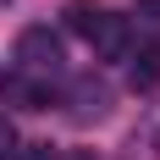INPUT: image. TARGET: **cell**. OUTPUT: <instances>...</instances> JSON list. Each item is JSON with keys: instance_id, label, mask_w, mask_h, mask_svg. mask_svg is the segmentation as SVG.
<instances>
[{"instance_id": "2", "label": "cell", "mask_w": 160, "mask_h": 160, "mask_svg": "<svg viewBox=\"0 0 160 160\" xmlns=\"http://www.w3.org/2000/svg\"><path fill=\"white\" fill-rule=\"evenodd\" d=\"M66 105H72V122L78 127H88V122H105L111 116V83L105 78H78L72 83V94H66Z\"/></svg>"}, {"instance_id": "4", "label": "cell", "mask_w": 160, "mask_h": 160, "mask_svg": "<svg viewBox=\"0 0 160 160\" xmlns=\"http://www.w3.org/2000/svg\"><path fill=\"white\" fill-rule=\"evenodd\" d=\"M6 94H11L22 111H50V105H55V94H50L44 83H28V78H11V83H6Z\"/></svg>"}, {"instance_id": "8", "label": "cell", "mask_w": 160, "mask_h": 160, "mask_svg": "<svg viewBox=\"0 0 160 160\" xmlns=\"http://www.w3.org/2000/svg\"><path fill=\"white\" fill-rule=\"evenodd\" d=\"M11 155H17V127L0 116V160H11Z\"/></svg>"}, {"instance_id": "7", "label": "cell", "mask_w": 160, "mask_h": 160, "mask_svg": "<svg viewBox=\"0 0 160 160\" xmlns=\"http://www.w3.org/2000/svg\"><path fill=\"white\" fill-rule=\"evenodd\" d=\"M132 160H160V116H149L132 132Z\"/></svg>"}, {"instance_id": "1", "label": "cell", "mask_w": 160, "mask_h": 160, "mask_svg": "<svg viewBox=\"0 0 160 160\" xmlns=\"http://www.w3.org/2000/svg\"><path fill=\"white\" fill-rule=\"evenodd\" d=\"M17 61L28 66V72H55V66H61V33L44 28V22L22 28L17 33Z\"/></svg>"}, {"instance_id": "6", "label": "cell", "mask_w": 160, "mask_h": 160, "mask_svg": "<svg viewBox=\"0 0 160 160\" xmlns=\"http://www.w3.org/2000/svg\"><path fill=\"white\" fill-rule=\"evenodd\" d=\"M155 83H160V39L132 61V88H155Z\"/></svg>"}, {"instance_id": "3", "label": "cell", "mask_w": 160, "mask_h": 160, "mask_svg": "<svg viewBox=\"0 0 160 160\" xmlns=\"http://www.w3.org/2000/svg\"><path fill=\"white\" fill-rule=\"evenodd\" d=\"M88 44H94L99 61H127V50H132V22L105 11V17L94 22V33H88Z\"/></svg>"}, {"instance_id": "5", "label": "cell", "mask_w": 160, "mask_h": 160, "mask_svg": "<svg viewBox=\"0 0 160 160\" xmlns=\"http://www.w3.org/2000/svg\"><path fill=\"white\" fill-rule=\"evenodd\" d=\"M99 17H105V11H99L94 0H66V28H72V33H83V39L94 33V22H99Z\"/></svg>"}]
</instances>
